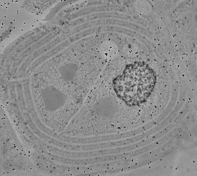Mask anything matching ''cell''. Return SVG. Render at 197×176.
Listing matches in <instances>:
<instances>
[{
  "mask_svg": "<svg viewBox=\"0 0 197 176\" xmlns=\"http://www.w3.org/2000/svg\"><path fill=\"white\" fill-rule=\"evenodd\" d=\"M45 107L49 111H54L61 106L66 99L65 95L53 86L46 87L42 92Z\"/></svg>",
  "mask_w": 197,
  "mask_h": 176,
  "instance_id": "obj_1",
  "label": "cell"
},
{
  "mask_svg": "<svg viewBox=\"0 0 197 176\" xmlns=\"http://www.w3.org/2000/svg\"><path fill=\"white\" fill-rule=\"evenodd\" d=\"M78 66L74 63H69L61 67L59 71L63 79L67 82L73 80L78 70Z\"/></svg>",
  "mask_w": 197,
  "mask_h": 176,
  "instance_id": "obj_2",
  "label": "cell"
}]
</instances>
